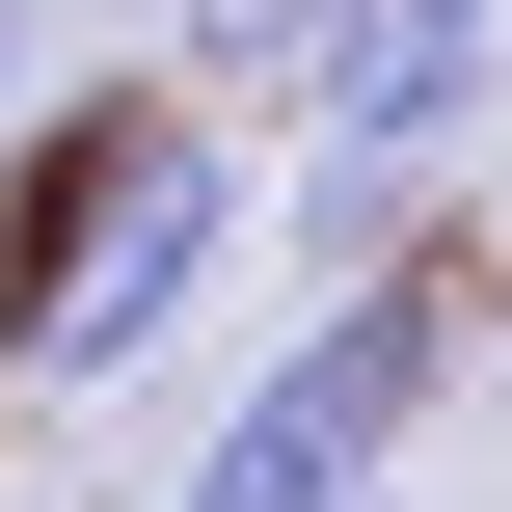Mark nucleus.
I'll list each match as a JSON object with an SVG mask.
<instances>
[{
	"label": "nucleus",
	"instance_id": "nucleus-1",
	"mask_svg": "<svg viewBox=\"0 0 512 512\" xmlns=\"http://www.w3.org/2000/svg\"><path fill=\"white\" fill-rule=\"evenodd\" d=\"M216 270H243V162H216L189 108L0 135V378H27V405H108Z\"/></svg>",
	"mask_w": 512,
	"mask_h": 512
},
{
	"label": "nucleus",
	"instance_id": "nucleus-2",
	"mask_svg": "<svg viewBox=\"0 0 512 512\" xmlns=\"http://www.w3.org/2000/svg\"><path fill=\"white\" fill-rule=\"evenodd\" d=\"M432 378H459L432 270H324V324L189 432V486H162V512H378V486H405V432H432Z\"/></svg>",
	"mask_w": 512,
	"mask_h": 512
},
{
	"label": "nucleus",
	"instance_id": "nucleus-3",
	"mask_svg": "<svg viewBox=\"0 0 512 512\" xmlns=\"http://www.w3.org/2000/svg\"><path fill=\"white\" fill-rule=\"evenodd\" d=\"M486 81H512V0H297V108L351 162H459Z\"/></svg>",
	"mask_w": 512,
	"mask_h": 512
},
{
	"label": "nucleus",
	"instance_id": "nucleus-4",
	"mask_svg": "<svg viewBox=\"0 0 512 512\" xmlns=\"http://www.w3.org/2000/svg\"><path fill=\"white\" fill-rule=\"evenodd\" d=\"M297 270H432V162H297Z\"/></svg>",
	"mask_w": 512,
	"mask_h": 512
},
{
	"label": "nucleus",
	"instance_id": "nucleus-5",
	"mask_svg": "<svg viewBox=\"0 0 512 512\" xmlns=\"http://www.w3.org/2000/svg\"><path fill=\"white\" fill-rule=\"evenodd\" d=\"M27 54H54V27H27V0H0V135H27Z\"/></svg>",
	"mask_w": 512,
	"mask_h": 512
}]
</instances>
